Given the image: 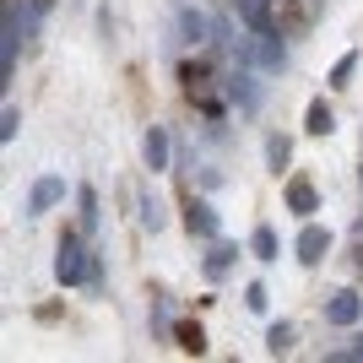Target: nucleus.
<instances>
[{"label": "nucleus", "instance_id": "f257e3e1", "mask_svg": "<svg viewBox=\"0 0 363 363\" xmlns=\"http://www.w3.org/2000/svg\"><path fill=\"white\" fill-rule=\"evenodd\" d=\"M320 249H325V233H320V228H303V239H299V261H320Z\"/></svg>", "mask_w": 363, "mask_h": 363}, {"label": "nucleus", "instance_id": "f03ea898", "mask_svg": "<svg viewBox=\"0 0 363 363\" xmlns=\"http://www.w3.org/2000/svg\"><path fill=\"white\" fill-rule=\"evenodd\" d=\"M325 130H331V109L315 98V103H309V136H325Z\"/></svg>", "mask_w": 363, "mask_h": 363}, {"label": "nucleus", "instance_id": "7ed1b4c3", "mask_svg": "<svg viewBox=\"0 0 363 363\" xmlns=\"http://www.w3.org/2000/svg\"><path fill=\"white\" fill-rule=\"evenodd\" d=\"M60 190H65L60 179H43L39 190H33V212H43V206H49V201H60Z\"/></svg>", "mask_w": 363, "mask_h": 363}, {"label": "nucleus", "instance_id": "20e7f679", "mask_svg": "<svg viewBox=\"0 0 363 363\" xmlns=\"http://www.w3.org/2000/svg\"><path fill=\"white\" fill-rule=\"evenodd\" d=\"M146 163H152V168H163V163H168V142H163V130H152V136H146Z\"/></svg>", "mask_w": 363, "mask_h": 363}, {"label": "nucleus", "instance_id": "39448f33", "mask_svg": "<svg viewBox=\"0 0 363 363\" xmlns=\"http://www.w3.org/2000/svg\"><path fill=\"white\" fill-rule=\"evenodd\" d=\"M179 347H184V352H201V347H206L201 325H179Z\"/></svg>", "mask_w": 363, "mask_h": 363}, {"label": "nucleus", "instance_id": "423d86ee", "mask_svg": "<svg viewBox=\"0 0 363 363\" xmlns=\"http://www.w3.org/2000/svg\"><path fill=\"white\" fill-rule=\"evenodd\" d=\"M358 315V303H352V293H342V299L331 303V320H352Z\"/></svg>", "mask_w": 363, "mask_h": 363}, {"label": "nucleus", "instance_id": "0eeeda50", "mask_svg": "<svg viewBox=\"0 0 363 363\" xmlns=\"http://www.w3.org/2000/svg\"><path fill=\"white\" fill-rule=\"evenodd\" d=\"M293 206H299V212H309V206H315V190H309V184H293Z\"/></svg>", "mask_w": 363, "mask_h": 363}, {"label": "nucleus", "instance_id": "6e6552de", "mask_svg": "<svg viewBox=\"0 0 363 363\" xmlns=\"http://www.w3.org/2000/svg\"><path fill=\"white\" fill-rule=\"evenodd\" d=\"M287 342H293V331H287V325H271V347H277V352H282Z\"/></svg>", "mask_w": 363, "mask_h": 363}]
</instances>
